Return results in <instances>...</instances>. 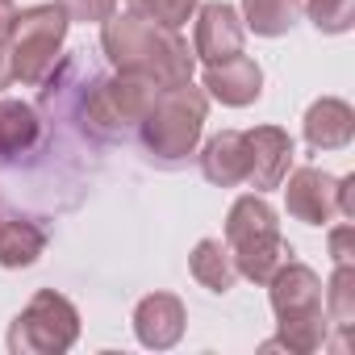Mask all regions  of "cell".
Instances as JSON below:
<instances>
[{"instance_id": "obj_1", "label": "cell", "mask_w": 355, "mask_h": 355, "mask_svg": "<svg viewBox=\"0 0 355 355\" xmlns=\"http://www.w3.org/2000/svg\"><path fill=\"white\" fill-rule=\"evenodd\" d=\"M101 26H105L101 46H105L109 63L117 67V76H134L155 88L193 84V55H189V42L175 30H163L138 13H130V17L113 13Z\"/></svg>"}, {"instance_id": "obj_2", "label": "cell", "mask_w": 355, "mask_h": 355, "mask_svg": "<svg viewBox=\"0 0 355 355\" xmlns=\"http://www.w3.org/2000/svg\"><path fill=\"white\" fill-rule=\"evenodd\" d=\"M205 92L193 88V84H180V88H159L146 117L138 121V134H142V146L155 163L163 167H180L197 142H201V125H205Z\"/></svg>"}, {"instance_id": "obj_3", "label": "cell", "mask_w": 355, "mask_h": 355, "mask_svg": "<svg viewBox=\"0 0 355 355\" xmlns=\"http://www.w3.org/2000/svg\"><path fill=\"white\" fill-rule=\"evenodd\" d=\"M272 309L280 322V334L268 347H288L297 355H309L326 343V318H322V280L313 268L284 259L276 276L268 280Z\"/></svg>"}, {"instance_id": "obj_4", "label": "cell", "mask_w": 355, "mask_h": 355, "mask_svg": "<svg viewBox=\"0 0 355 355\" xmlns=\"http://www.w3.org/2000/svg\"><path fill=\"white\" fill-rule=\"evenodd\" d=\"M226 247H230V259H234L239 276H247L255 284H268L276 276V268L293 255V247L280 239L276 209L263 201V193L239 197L230 205V214H226Z\"/></svg>"}, {"instance_id": "obj_5", "label": "cell", "mask_w": 355, "mask_h": 355, "mask_svg": "<svg viewBox=\"0 0 355 355\" xmlns=\"http://www.w3.org/2000/svg\"><path fill=\"white\" fill-rule=\"evenodd\" d=\"M76 338H80V313L55 288H38L9 326L13 355H63L76 347Z\"/></svg>"}, {"instance_id": "obj_6", "label": "cell", "mask_w": 355, "mask_h": 355, "mask_svg": "<svg viewBox=\"0 0 355 355\" xmlns=\"http://www.w3.org/2000/svg\"><path fill=\"white\" fill-rule=\"evenodd\" d=\"M67 9L63 5H34V9H21L9 26V55H13V80L21 84H38L55 59H59V46L67 38Z\"/></svg>"}, {"instance_id": "obj_7", "label": "cell", "mask_w": 355, "mask_h": 355, "mask_svg": "<svg viewBox=\"0 0 355 355\" xmlns=\"http://www.w3.org/2000/svg\"><path fill=\"white\" fill-rule=\"evenodd\" d=\"M155 92H159L155 84L134 80V76L96 80L92 96L84 101V113H88V121H92V130H105V134H125V130H134V125L146 117V109H150Z\"/></svg>"}, {"instance_id": "obj_8", "label": "cell", "mask_w": 355, "mask_h": 355, "mask_svg": "<svg viewBox=\"0 0 355 355\" xmlns=\"http://www.w3.org/2000/svg\"><path fill=\"white\" fill-rule=\"evenodd\" d=\"M288 163H293V138L280 125H255L247 134V184L255 193L280 189Z\"/></svg>"}, {"instance_id": "obj_9", "label": "cell", "mask_w": 355, "mask_h": 355, "mask_svg": "<svg viewBox=\"0 0 355 355\" xmlns=\"http://www.w3.org/2000/svg\"><path fill=\"white\" fill-rule=\"evenodd\" d=\"M284 205L305 226H326L338 214V180L318 167H297L284 184Z\"/></svg>"}, {"instance_id": "obj_10", "label": "cell", "mask_w": 355, "mask_h": 355, "mask_svg": "<svg viewBox=\"0 0 355 355\" xmlns=\"http://www.w3.org/2000/svg\"><path fill=\"white\" fill-rule=\"evenodd\" d=\"M243 17L226 0H209L197 9V38H193V55L205 63H222L243 55Z\"/></svg>"}, {"instance_id": "obj_11", "label": "cell", "mask_w": 355, "mask_h": 355, "mask_svg": "<svg viewBox=\"0 0 355 355\" xmlns=\"http://www.w3.org/2000/svg\"><path fill=\"white\" fill-rule=\"evenodd\" d=\"M184 322H189L184 318V301L171 297V293H150L134 309V334L150 351L175 347V343H180V334H184Z\"/></svg>"}, {"instance_id": "obj_12", "label": "cell", "mask_w": 355, "mask_h": 355, "mask_svg": "<svg viewBox=\"0 0 355 355\" xmlns=\"http://www.w3.org/2000/svg\"><path fill=\"white\" fill-rule=\"evenodd\" d=\"M205 92H209L214 101H222V105H234V109L255 105L259 92H263V71H259V63L247 59V55L209 63V71H205Z\"/></svg>"}, {"instance_id": "obj_13", "label": "cell", "mask_w": 355, "mask_h": 355, "mask_svg": "<svg viewBox=\"0 0 355 355\" xmlns=\"http://www.w3.org/2000/svg\"><path fill=\"white\" fill-rule=\"evenodd\" d=\"M201 171L218 189L247 184V134L243 130H222L205 142L201 150Z\"/></svg>"}, {"instance_id": "obj_14", "label": "cell", "mask_w": 355, "mask_h": 355, "mask_svg": "<svg viewBox=\"0 0 355 355\" xmlns=\"http://www.w3.org/2000/svg\"><path fill=\"white\" fill-rule=\"evenodd\" d=\"M355 138V113L338 96H322L305 113V142L313 150H343Z\"/></svg>"}, {"instance_id": "obj_15", "label": "cell", "mask_w": 355, "mask_h": 355, "mask_svg": "<svg viewBox=\"0 0 355 355\" xmlns=\"http://www.w3.org/2000/svg\"><path fill=\"white\" fill-rule=\"evenodd\" d=\"M46 251V230L30 218H5L0 226V268H30Z\"/></svg>"}, {"instance_id": "obj_16", "label": "cell", "mask_w": 355, "mask_h": 355, "mask_svg": "<svg viewBox=\"0 0 355 355\" xmlns=\"http://www.w3.org/2000/svg\"><path fill=\"white\" fill-rule=\"evenodd\" d=\"M42 134V121L34 105L26 101H0V159H17L26 155Z\"/></svg>"}, {"instance_id": "obj_17", "label": "cell", "mask_w": 355, "mask_h": 355, "mask_svg": "<svg viewBox=\"0 0 355 355\" xmlns=\"http://www.w3.org/2000/svg\"><path fill=\"white\" fill-rule=\"evenodd\" d=\"M189 268H193V276H197L209 293H230L234 280H239V268H234L230 247H226L222 239H201V243L193 247Z\"/></svg>"}, {"instance_id": "obj_18", "label": "cell", "mask_w": 355, "mask_h": 355, "mask_svg": "<svg viewBox=\"0 0 355 355\" xmlns=\"http://www.w3.org/2000/svg\"><path fill=\"white\" fill-rule=\"evenodd\" d=\"M301 0H243V21L259 38H280L297 26Z\"/></svg>"}, {"instance_id": "obj_19", "label": "cell", "mask_w": 355, "mask_h": 355, "mask_svg": "<svg viewBox=\"0 0 355 355\" xmlns=\"http://www.w3.org/2000/svg\"><path fill=\"white\" fill-rule=\"evenodd\" d=\"M326 313L343 334L355 326V263H334L330 293H326Z\"/></svg>"}, {"instance_id": "obj_20", "label": "cell", "mask_w": 355, "mask_h": 355, "mask_svg": "<svg viewBox=\"0 0 355 355\" xmlns=\"http://www.w3.org/2000/svg\"><path fill=\"white\" fill-rule=\"evenodd\" d=\"M130 9L163 30H180L197 13V0H130Z\"/></svg>"}, {"instance_id": "obj_21", "label": "cell", "mask_w": 355, "mask_h": 355, "mask_svg": "<svg viewBox=\"0 0 355 355\" xmlns=\"http://www.w3.org/2000/svg\"><path fill=\"white\" fill-rule=\"evenodd\" d=\"M305 9L322 34H347L355 26V0H309Z\"/></svg>"}, {"instance_id": "obj_22", "label": "cell", "mask_w": 355, "mask_h": 355, "mask_svg": "<svg viewBox=\"0 0 355 355\" xmlns=\"http://www.w3.org/2000/svg\"><path fill=\"white\" fill-rule=\"evenodd\" d=\"M71 21H109L117 13V0H59Z\"/></svg>"}, {"instance_id": "obj_23", "label": "cell", "mask_w": 355, "mask_h": 355, "mask_svg": "<svg viewBox=\"0 0 355 355\" xmlns=\"http://www.w3.org/2000/svg\"><path fill=\"white\" fill-rule=\"evenodd\" d=\"M330 255H334V263H355V226L330 230Z\"/></svg>"}, {"instance_id": "obj_24", "label": "cell", "mask_w": 355, "mask_h": 355, "mask_svg": "<svg viewBox=\"0 0 355 355\" xmlns=\"http://www.w3.org/2000/svg\"><path fill=\"white\" fill-rule=\"evenodd\" d=\"M338 214L355 218V175H343L338 180Z\"/></svg>"}, {"instance_id": "obj_25", "label": "cell", "mask_w": 355, "mask_h": 355, "mask_svg": "<svg viewBox=\"0 0 355 355\" xmlns=\"http://www.w3.org/2000/svg\"><path fill=\"white\" fill-rule=\"evenodd\" d=\"M17 80H13V55H9V42L0 38V92L5 88H13Z\"/></svg>"}, {"instance_id": "obj_26", "label": "cell", "mask_w": 355, "mask_h": 355, "mask_svg": "<svg viewBox=\"0 0 355 355\" xmlns=\"http://www.w3.org/2000/svg\"><path fill=\"white\" fill-rule=\"evenodd\" d=\"M13 17H17V5L13 0H0V38L9 34V26H13Z\"/></svg>"}, {"instance_id": "obj_27", "label": "cell", "mask_w": 355, "mask_h": 355, "mask_svg": "<svg viewBox=\"0 0 355 355\" xmlns=\"http://www.w3.org/2000/svg\"><path fill=\"white\" fill-rule=\"evenodd\" d=\"M5 218H9V214H5V209H0V226H5Z\"/></svg>"}]
</instances>
